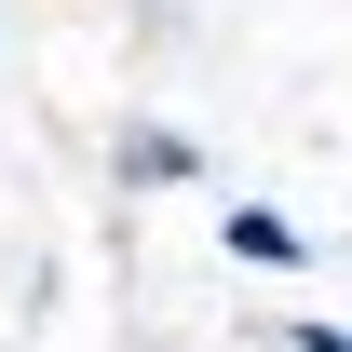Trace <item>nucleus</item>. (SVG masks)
Listing matches in <instances>:
<instances>
[{
	"instance_id": "1",
	"label": "nucleus",
	"mask_w": 352,
	"mask_h": 352,
	"mask_svg": "<svg viewBox=\"0 0 352 352\" xmlns=\"http://www.w3.org/2000/svg\"><path fill=\"white\" fill-rule=\"evenodd\" d=\"M109 176H122V190H190L204 149H190L176 122H122V135H109Z\"/></svg>"
},
{
	"instance_id": "2",
	"label": "nucleus",
	"mask_w": 352,
	"mask_h": 352,
	"mask_svg": "<svg viewBox=\"0 0 352 352\" xmlns=\"http://www.w3.org/2000/svg\"><path fill=\"white\" fill-rule=\"evenodd\" d=\"M217 244H230L244 271H298V258H311V230L285 217V204H230V217H217Z\"/></svg>"
},
{
	"instance_id": "3",
	"label": "nucleus",
	"mask_w": 352,
	"mask_h": 352,
	"mask_svg": "<svg viewBox=\"0 0 352 352\" xmlns=\"http://www.w3.org/2000/svg\"><path fill=\"white\" fill-rule=\"evenodd\" d=\"M285 352H352V325H285Z\"/></svg>"
}]
</instances>
